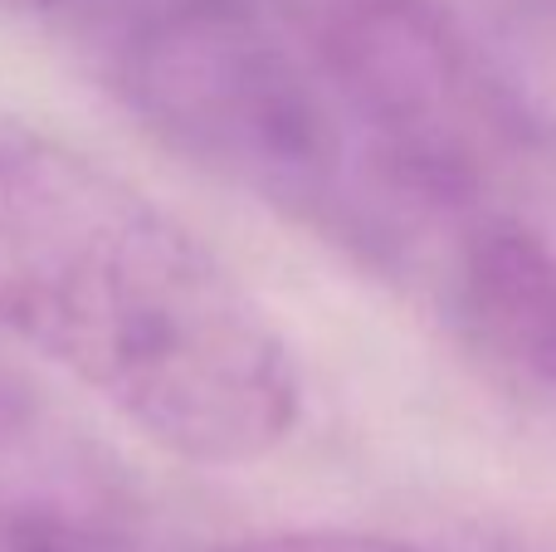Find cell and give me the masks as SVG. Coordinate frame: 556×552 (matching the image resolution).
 Instances as JSON below:
<instances>
[{"label": "cell", "mask_w": 556, "mask_h": 552, "mask_svg": "<svg viewBox=\"0 0 556 552\" xmlns=\"http://www.w3.org/2000/svg\"><path fill=\"white\" fill-rule=\"evenodd\" d=\"M64 0H0V15H59Z\"/></svg>", "instance_id": "6"}, {"label": "cell", "mask_w": 556, "mask_h": 552, "mask_svg": "<svg viewBox=\"0 0 556 552\" xmlns=\"http://www.w3.org/2000/svg\"><path fill=\"white\" fill-rule=\"evenodd\" d=\"M464 357L522 416L556 436V250L503 211H473L434 264Z\"/></svg>", "instance_id": "4"}, {"label": "cell", "mask_w": 556, "mask_h": 552, "mask_svg": "<svg viewBox=\"0 0 556 552\" xmlns=\"http://www.w3.org/2000/svg\"><path fill=\"white\" fill-rule=\"evenodd\" d=\"M0 333L191 465H254L303 416L298 357L240 274L5 98Z\"/></svg>", "instance_id": "1"}, {"label": "cell", "mask_w": 556, "mask_h": 552, "mask_svg": "<svg viewBox=\"0 0 556 552\" xmlns=\"http://www.w3.org/2000/svg\"><path fill=\"white\" fill-rule=\"evenodd\" d=\"M142 494L78 421L0 362V552H142Z\"/></svg>", "instance_id": "3"}, {"label": "cell", "mask_w": 556, "mask_h": 552, "mask_svg": "<svg viewBox=\"0 0 556 552\" xmlns=\"http://www.w3.org/2000/svg\"><path fill=\"white\" fill-rule=\"evenodd\" d=\"M103 84L166 147L323 244L434 269L450 215L264 0H64Z\"/></svg>", "instance_id": "2"}, {"label": "cell", "mask_w": 556, "mask_h": 552, "mask_svg": "<svg viewBox=\"0 0 556 552\" xmlns=\"http://www.w3.org/2000/svg\"><path fill=\"white\" fill-rule=\"evenodd\" d=\"M518 10H528V15L547 20V25H556V0H513Z\"/></svg>", "instance_id": "7"}, {"label": "cell", "mask_w": 556, "mask_h": 552, "mask_svg": "<svg viewBox=\"0 0 556 552\" xmlns=\"http://www.w3.org/2000/svg\"><path fill=\"white\" fill-rule=\"evenodd\" d=\"M205 552H434L386 534H346V528H293V534H254Z\"/></svg>", "instance_id": "5"}]
</instances>
